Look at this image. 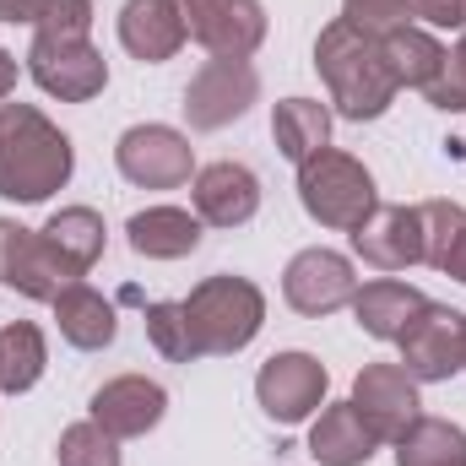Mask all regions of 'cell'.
<instances>
[{
	"mask_svg": "<svg viewBox=\"0 0 466 466\" xmlns=\"http://www.w3.org/2000/svg\"><path fill=\"white\" fill-rule=\"evenodd\" d=\"M76 174L71 136L38 104H0V201L44 207Z\"/></svg>",
	"mask_w": 466,
	"mask_h": 466,
	"instance_id": "6da1fadb",
	"label": "cell"
},
{
	"mask_svg": "<svg viewBox=\"0 0 466 466\" xmlns=\"http://www.w3.org/2000/svg\"><path fill=\"white\" fill-rule=\"evenodd\" d=\"M315 71L326 82V98H331V115L352 119V125H369L396 104V76L385 66V49L374 33L352 27L342 16H331L315 38Z\"/></svg>",
	"mask_w": 466,
	"mask_h": 466,
	"instance_id": "7a4b0ae2",
	"label": "cell"
},
{
	"mask_svg": "<svg viewBox=\"0 0 466 466\" xmlns=\"http://www.w3.org/2000/svg\"><path fill=\"white\" fill-rule=\"evenodd\" d=\"M179 304H185V320H190V337H196L201 358H233L266 326V293L233 271L201 277L190 288V299H179Z\"/></svg>",
	"mask_w": 466,
	"mask_h": 466,
	"instance_id": "3957f363",
	"label": "cell"
},
{
	"mask_svg": "<svg viewBox=\"0 0 466 466\" xmlns=\"http://www.w3.org/2000/svg\"><path fill=\"white\" fill-rule=\"evenodd\" d=\"M299 207L320 228L352 233L380 207V190H374V174L363 168V157H352L342 147H320L315 157L299 163Z\"/></svg>",
	"mask_w": 466,
	"mask_h": 466,
	"instance_id": "277c9868",
	"label": "cell"
},
{
	"mask_svg": "<svg viewBox=\"0 0 466 466\" xmlns=\"http://www.w3.org/2000/svg\"><path fill=\"white\" fill-rule=\"evenodd\" d=\"M115 168L136 190H179L196 179V147L185 130L147 119V125H130L115 141Z\"/></svg>",
	"mask_w": 466,
	"mask_h": 466,
	"instance_id": "5b68a950",
	"label": "cell"
},
{
	"mask_svg": "<svg viewBox=\"0 0 466 466\" xmlns=\"http://www.w3.org/2000/svg\"><path fill=\"white\" fill-rule=\"evenodd\" d=\"M326 396H331V374H326V363L315 358V352H271L266 363H260V374H255V401H260V412L271 418V423H282V429H293V423H309L320 407H326Z\"/></svg>",
	"mask_w": 466,
	"mask_h": 466,
	"instance_id": "8992f818",
	"label": "cell"
},
{
	"mask_svg": "<svg viewBox=\"0 0 466 466\" xmlns=\"http://www.w3.org/2000/svg\"><path fill=\"white\" fill-rule=\"evenodd\" d=\"M71 282H82L60 249L44 238V228H22L16 218H0V288L33 299V304H55Z\"/></svg>",
	"mask_w": 466,
	"mask_h": 466,
	"instance_id": "52a82bcc",
	"label": "cell"
},
{
	"mask_svg": "<svg viewBox=\"0 0 466 466\" xmlns=\"http://www.w3.org/2000/svg\"><path fill=\"white\" fill-rule=\"evenodd\" d=\"M260 104V71L249 60H207L185 87V125L190 130H228Z\"/></svg>",
	"mask_w": 466,
	"mask_h": 466,
	"instance_id": "ba28073f",
	"label": "cell"
},
{
	"mask_svg": "<svg viewBox=\"0 0 466 466\" xmlns=\"http://www.w3.org/2000/svg\"><path fill=\"white\" fill-rule=\"evenodd\" d=\"M22 60H27V76L60 104H93L109 87V60H104V49L93 38H71V44L33 38Z\"/></svg>",
	"mask_w": 466,
	"mask_h": 466,
	"instance_id": "9c48e42d",
	"label": "cell"
},
{
	"mask_svg": "<svg viewBox=\"0 0 466 466\" xmlns=\"http://www.w3.org/2000/svg\"><path fill=\"white\" fill-rule=\"evenodd\" d=\"M401 348V369L418 385H445L466 369V315L451 304H423V315L396 337Z\"/></svg>",
	"mask_w": 466,
	"mask_h": 466,
	"instance_id": "30bf717a",
	"label": "cell"
},
{
	"mask_svg": "<svg viewBox=\"0 0 466 466\" xmlns=\"http://www.w3.org/2000/svg\"><path fill=\"white\" fill-rule=\"evenodd\" d=\"M352 293H358L352 255L326 249V244L299 249V255L288 260V271H282V299H288V309L304 315V320H326V315L348 309Z\"/></svg>",
	"mask_w": 466,
	"mask_h": 466,
	"instance_id": "8fae6325",
	"label": "cell"
},
{
	"mask_svg": "<svg viewBox=\"0 0 466 466\" xmlns=\"http://www.w3.org/2000/svg\"><path fill=\"white\" fill-rule=\"evenodd\" d=\"M174 5L185 16V33L212 60H249L271 33L260 0H174Z\"/></svg>",
	"mask_w": 466,
	"mask_h": 466,
	"instance_id": "7c38bea8",
	"label": "cell"
},
{
	"mask_svg": "<svg viewBox=\"0 0 466 466\" xmlns=\"http://www.w3.org/2000/svg\"><path fill=\"white\" fill-rule=\"evenodd\" d=\"M352 407L358 418L380 434V445H396L418 418H423V396H418V380L401 369V363H363L358 380H352Z\"/></svg>",
	"mask_w": 466,
	"mask_h": 466,
	"instance_id": "4fadbf2b",
	"label": "cell"
},
{
	"mask_svg": "<svg viewBox=\"0 0 466 466\" xmlns=\"http://www.w3.org/2000/svg\"><path fill=\"white\" fill-rule=\"evenodd\" d=\"M87 418H93L104 434H115L119 445H125V440H141V434H152V429L168 418V390H163L157 380H147V374H115V380H104V385L93 390Z\"/></svg>",
	"mask_w": 466,
	"mask_h": 466,
	"instance_id": "5bb4252c",
	"label": "cell"
},
{
	"mask_svg": "<svg viewBox=\"0 0 466 466\" xmlns=\"http://www.w3.org/2000/svg\"><path fill=\"white\" fill-rule=\"evenodd\" d=\"M352 238V255L385 277L407 271V266H423V218L418 207H374L358 228L348 233Z\"/></svg>",
	"mask_w": 466,
	"mask_h": 466,
	"instance_id": "9a60e30c",
	"label": "cell"
},
{
	"mask_svg": "<svg viewBox=\"0 0 466 466\" xmlns=\"http://www.w3.org/2000/svg\"><path fill=\"white\" fill-rule=\"evenodd\" d=\"M190 212L207 228H244V223H255V212H260V179H255V168H244L233 157L196 168V179H190Z\"/></svg>",
	"mask_w": 466,
	"mask_h": 466,
	"instance_id": "2e32d148",
	"label": "cell"
},
{
	"mask_svg": "<svg viewBox=\"0 0 466 466\" xmlns=\"http://www.w3.org/2000/svg\"><path fill=\"white\" fill-rule=\"evenodd\" d=\"M115 33H119V49L130 60H141V66H163L190 44L185 16H179L174 0H125Z\"/></svg>",
	"mask_w": 466,
	"mask_h": 466,
	"instance_id": "e0dca14e",
	"label": "cell"
},
{
	"mask_svg": "<svg viewBox=\"0 0 466 466\" xmlns=\"http://www.w3.org/2000/svg\"><path fill=\"white\" fill-rule=\"evenodd\" d=\"M423 304H429L423 288L396 282V277H374V282H358V293H352L348 309H352V320H358L363 337H374V342H396V337L423 315Z\"/></svg>",
	"mask_w": 466,
	"mask_h": 466,
	"instance_id": "ac0fdd59",
	"label": "cell"
},
{
	"mask_svg": "<svg viewBox=\"0 0 466 466\" xmlns=\"http://www.w3.org/2000/svg\"><path fill=\"white\" fill-rule=\"evenodd\" d=\"M380 451V434L358 418L352 401H326L309 418V456L320 466H369Z\"/></svg>",
	"mask_w": 466,
	"mask_h": 466,
	"instance_id": "d6986e66",
	"label": "cell"
},
{
	"mask_svg": "<svg viewBox=\"0 0 466 466\" xmlns=\"http://www.w3.org/2000/svg\"><path fill=\"white\" fill-rule=\"evenodd\" d=\"M55 331L71 342L76 352H104V348H115V337H119V315H115V304L93 288V282H71L55 304Z\"/></svg>",
	"mask_w": 466,
	"mask_h": 466,
	"instance_id": "ffe728a7",
	"label": "cell"
},
{
	"mask_svg": "<svg viewBox=\"0 0 466 466\" xmlns=\"http://www.w3.org/2000/svg\"><path fill=\"white\" fill-rule=\"evenodd\" d=\"M201 218L190 207H147L125 223V238L141 260H185L201 249Z\"/></svg>",
	"mask_w": 466,
	"mask_h": 466,
	"instance_id": "44dd1931",
	"label": "cell"
},
{
	"mask_svg": "<svg viewBox=\"0 0 466 466\" xmlns=\"http://www.w3.org/2000/svg\"><path fill=\"white\" fill-rule=\"evenodd\" d=\"M380 49H385V66H390L396 87H412V93H429L434 76L445 71V55H451V49L440 44V33H429V27H418V22L390 27V33L380 38Z\"/></svg>",
	"mask_w": 466,
	"mask_h": 466,
	"instance_id": "7402d4cb",
	"label": "cell"
},
{
	"mask_svg": "<svg viewBox=\"0 0 466 466\" xmlns=\"http://www.w3.org/2000/svg\"><path fill=\"white\" fill-rule=\"evenodd\" d=\"M331 119H337L331 104H320V98H282L271 109V141L299 168L304 157H315L320 147H331Z\"/></svg>",
	"mask_w": 466,
	"mask_h": 466,
	"instance_id": "603a6c76",
	"label": "cell"
},
{
	"mask_svg": "<svg viewBox=\"0 0 466 466\" xmlns=\"http://www.w3.org/2000/svg\"><path fill=\"white\" fill-rule=\"evenodd\" d=\"M423 266L456 277L466 288V207L461 201H423Z\"/></svg>",
	"mask_w": 466,
	"mask_h": 466,
	"instance_id": "cb8c5ba5",
	"label": "cell"
},
{
	"mask_svg": "<svg viewBox=\"0 0 466 466\" xmlns=\"http://www.w3.org/2000/svg\"><path fill=\"white\" fill-rule=\"evenodd\" d=\"M44 238L60 249V260H66L76 277H87V271L104 260L109 228H104V218H98L93 207H60V212L44 223Z\"/></svg>",
	"mask_w": 466,
	"mask_h": 466,
	"instance_id": "d4e9b609",
	"label": "cell"
},
{
	"mask_svg": "<svg viewBox=\"0 0 466 466\" xmlns=\"http://www.w3.org/2000/svg\"><path fill=\"white\" fill-rule=\"evenodd\" d=\"M49 369V342L33 320L0 326V396H27Z\"/></svg>",
	"mask_w": 466,
	"mask_h": 466,
	"instance_id": "484cf974",
	"label": "cell"
},
{
	"mask_svg": "<svg viewBox=\"0 0 466 466\" xmlns=\"http://www.w3.org/2000/svg\"><path fill=\"white\" fill-rule=\"evenodd\" d=\"M396 466H466V429L451 418H418L396 440Z\"/></svg>",
	"mask_w": 466,
	"mask_h": 466,
	"instance_id": "4316f807",
	"label": "cell"
},
{
	"mask_svg": "<svg viewBox=\"0 0 466 466\" xmlns=\"http://www.w3.org/2000/svg\"><path fill=\"white\" fill-rule=\"evenodd\" d=\"M141 326H147V342H152L157 358H168V363H196V358H201L179 299H152V304L141 309Z\"/></svg>",
	"mask_w": 466,
	"mask_h": 466,
	"instance_id": "83f0119b",
	"label": "cell"
},
{
	"mask_svg": "<svg viewBox=\"0 0 466 466\" xmlns=\"http://www.w3.org/2000/svg\"><path fill=\"white\" fill-rule=\"evenodd\" d=\"M55 461H60V466H125V461H119V440H115V434H104L93 418H82V423L60 429Z\"/></svg>",
	"mask_w": 466,
	"mask_h": 466,
	"instance_id": "f1b7e54d",
	"label": "cell"
},
{
	"mask_svg": "<svg viewBox=\"0 0 466 466\" xmlns=\"http://www.w3.org/2000/svg\"><path fill=\"white\" fill-rule=\"evenodd\" d=\"M93 0H44V11H38V22H33V38H60V44H71V38H93Z\"/></svg>",
	"mask_w": 466,
	"mask_h": 466,
	"instance_id": "f546056e",
	"label": "cell"
},
{
	"mask_svg": "<svg viewBox=\"0 0 466 466\" xmlns=\"http://www.w3.org/2000/svg\"><path fill=\"white\" fill-rule=\"evenodd\" d=\"M342 22L385 38L390 27H407L412 22V0H342Z\"/></svg>",
	"mask_w": 466,
	"mask_h": 466,
	"instance_id": "4dcf8cb0",
	"label": "cell"
},
{
	"mask_svg": "<svg viewBox=\"0 0 466 466\" xmlns=\"http://www.w3.org/2000/svg\"><path fill=\"white\" fill-rule=\"evenodd\" d=\"M440 115H466V33L456 38V49L445 55V71L434 76V87L423 93Z\"/></svg>",
	"mask_w": 466,
	"mask_h": 466,
	"instance_id": "1f68e13d",
	"label": "cell"
},
{
	"mask_svg": "<svg viewBox=\"0 0 466 466\" xmlns=\"http://www.w3.org/2000/svg\"><path fill=\"white\" fill-rule=\"evenodd\" d=\"M412 22L429 33H466V0H412Z\"/></svg>",
	"mask_w": 466,
	"mask_h": 466,
	"instance_id": "d6a6232c",
	"label": "cell"
},
{
	"mask_svg": "<svg viewBox=\"0 0 466 466\" xmlns=\"http://www.w3.org/2000/svg\"><path fill=\"white\" fill-rule=\"evenodd\" d=\"M38 11H44V0H0V27H5V22L33 27V22H38Z\"/></svg>",
	"mask_w": 466,
	"mask_h": 466,
	"instance_id": "836d02e7",
	"label": "cell"
},
{
	"mask_svg": "<svg viewBox=\"0 0 466 466\" xmlns=\"http://www.w3.org/2000/svg\"><path fill=\"white\" fill-rule=\"evenodd\" d=\"M16 93V55L11 49H0V104Z\"/></svg>",
	"mask_w": 466,
	"mask_h": 466,
	"instance_id": "e575fe53",
	"label": "cell"
},
{
	"mask_svg": "<svg viewBox=\"0 0 466 466\" xmlns=\"http://www.w3.org/2000/svg\"><path fill=\"white\" fill-rule=\"evenodd\" d=\"M461 374H466V369H461Z\"/></svg>",
	"mask_w": 466,
	"mask_h": 466,
	"instance_id": "d590c367",
	"label": "cell"
}]
</instances>
